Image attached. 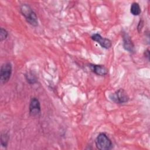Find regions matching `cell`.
Masks as SVG:
<instances>
[{
  "instance_id": "9",
  "label": "cell",
  "mask_w": 150,
  "mask_h": 150,
  "mask_svg": "<svg viewBox=\"0 0 150 150\" xmlns=\"http://www.w3.org/2000/svg\"><path fill=\"white\" fill-rule=\"evenodd\" d=\"M130 12L134 16H138L141 13V8L137 2H133L131 4L130 8Z\"/></svg>"
},
{
  "instance_id": "8",
  "label": "cell",
  "mask_w": 150,
  "mask_h": 150,
  "mask_svg": "<svg viewBox=\"0 0 150 150\" xmlns=\"http://www.w3.org/2000/svg\"><path fill=\"white\" fill-rule=\"evenodd\" d=\"M89 67L91 70L97 75L103 76L108 73V70L104 65L90 64Z\"/></svg>"
},
{
  "instance_id": "1",
  "label": "cell",
  "mask_w": 150,
  "mask_h": 150,
  "mask_svg": "<svg viewBox=\"0 0 150 150\" xmlns=\"http://www.w3.org/2000/svg\"><path fill=\"white\" fill-rule=\"evenodd\" d=\"M20 11L28 23L33 26H37L38 25V19L36 14L29 5L26 4H22L20 6Z\"/></svg>"
},
{
  "instance_id": "4",
  "label": "cell",
  "mask_w": 150,
  "mask_h": 150,
  "mask_svg": "<svg viewBox=\"0 0 150 150\" xmlns=\"http://www.w3.org/2000/svg\"><path fill=\"white\" fill-rule=\"evenodd\" d=\"M110 98L117 104H122L128 102L129 97L123 89H119L110 95Z\"/></svg>"
},
{
  "instance_id": "5",
  "label": "cell",
  "mask_w": 150,
  "mask_h": 150,
  "mask_svg": "<svg viewBox=\"0 0 150 150\" xmlns=\"http://www.w3.org/2000/svg\"><path fill=\"white\" fill-rule=\"evenodd\" d=\"M29 115L32 117H39L41 115V107L39 100L36 97H32L29 106Z\"/></svg>"
},
{
  "instance_id": "11",
  "label": "cell",
  "mask_w": 150,
  "mask_h": 150,
  "mask_svg": "<svg viewBox=\"0 0 150 150\" xmlns=\"http://www.w3.org/2000/svg\"><path fill=\"white\" fill-rule=\"evenodd\" d=\"M25 77L27 81L30 84H34L36 82V77L32 72H28L25 75Z\"/></svg>"
},
{
  "instance_id": "7",
  "label": "cell",
  "mask_w": 150,
  "mask_h": 150,
  "mask_svg": "<svg viewBox=\"0 0 150 150\" xmlns=\"http://www.w3.org/2000/svg\"><path fill=\"white\" fill-rule=\"evenodd\" d=\"M122 46L124 49L129 53H134L135 50L134 45L131 39L130 36L127 32H123L122 33Z\"/></svg>"
},
{
  "instance_id": "6",
  "label": "cell",
  "mask_w": 150,
  "mask_h": 150,
  "mask_svg": "<svg viewBox=\"0 0 150 150\" xmlns=\"http://www.w3.org/2000/svg\"><path fill=\"white\" fill-rule=\"evenodd\" d=\"M91 38L94 41L98 43L103 48H104L105 49H110L112 46L111 41L110 39L102 37L98 33H95L93 35Z\"/></svg>"
},
{
  "instance_id": "3",
  "label": "cell",
  "mask_w": 150,
  "mask_h": 150,
  "mask_svg": "<svg viewBox=\"0 0 150 150\" xmlns=\"http://www.w3.org/2000/svg\"><path fill=\"white\" fill-rule=\"evenodd\" d=\"M12 73V66L10 62L2 64L0 70V81L2 84H6L10 79Z\"/></svg>"
},
{
  "instance_id": "10",
  "label": "cell",
  "mask_w": 150,
  "mask_h": 150,
  "mask_svg": "<svg viewBox=\"0 0 150 150\" xmlns=\"http://www.w3.org/2000/svg\"><path fill=\"white\" fill-rule=\"evenodd\" d=\"M9 140V135L7 132L1 134V144L2 147L6 148Z\"/></svg>"
},
{
  "instance_id": "13",
  "label": "cell",
  "mask_w": 150,
  "mask_h": 150,
  "mask_svg": "<svg viewBox=\"0 0 150 150\" xmlns=\"http://www.w3.org/2000/svg\"><path fill=\"white\" fill-rule=\"evenodd\" d=\"M144 56H145V57H146L148 59V60L149 59V49H146L144 52Z\"/></svg>"
},
{
  "instance_id": "2",
  "label": "cell",
  "mask_w": 150,
  "mask_h": 150,
  "mask_svg": "<svg viewBox=\"0 0 150 150\" xmlns=\"http://www.w3.org/2000/svg\"><path fill=\"white\" fill-rule=\"evenodd\" d=\"M96 146L100 150H109L112 147L111 139L104 133L99 134L95 139Z\"/></svg>"
},
{
  "instance_id": "12",
  "label": "cell",
  "mask_w": 150,
  "mask_h": 150,
  "mask_svg": "<svg viewBox=\"0 0 150 150\" xmlns=\"http://www.w3.org/2000/svg\"><path fill=\"white\" fill-rule=\"evenodd\" d=\"M8 36V32L4 28H1L0 29V40L2 42L5 40Z\"/></svg>"
}]
</instances>
